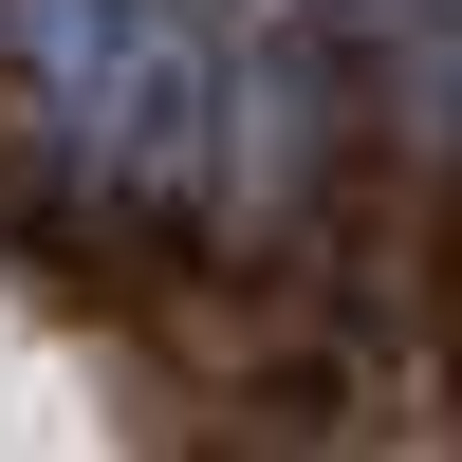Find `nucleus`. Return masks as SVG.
Wrapping results in <instances>:
<instances>
[{"label":"nucleus","mask_w":462,"mask_h":462,"mask_svg":"<svg viewBox=\"0 0 462 462\" xmlns=\"http://www.w3.org/2000/svg\"><path fill=\"white\" fill-rule=\"evenodd\" d=\"M0 93L111 204H204V167H222V37H204V0H0Z\"/></svg>","instance_id":"nucleus-1"}]
</instances>
